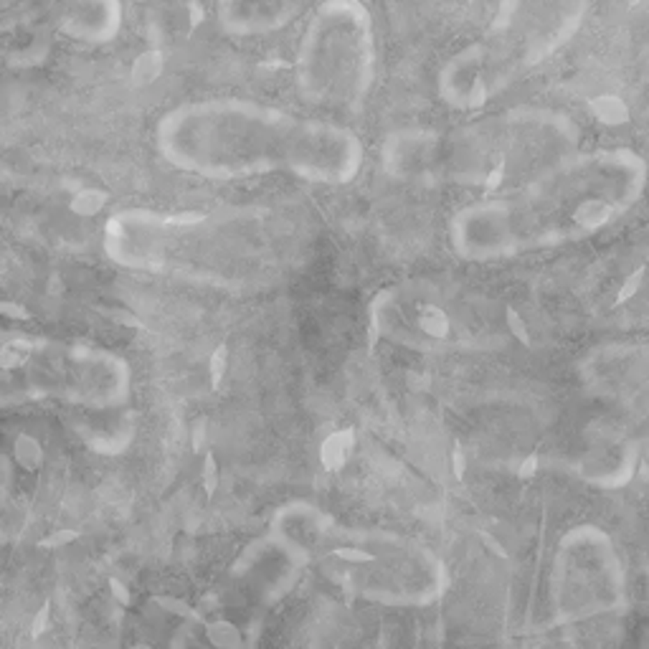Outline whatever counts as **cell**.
<instances>
[{"label":"cell","instance_id":"cell-5","mask_svg":"<svg viewBox=\"0 0 649 649\" xmlns=\"http://www.w3.org/2000/svg\"><path fill=\"white\" fill-rule=\"evenodd\" d=\"M353 447H356V432H353V426H345V429L333 432L328 439L322 441V447H320L322 467L330 469V472L345 467V461H348L350 454H353Z\"/></svg>","mask_w":649,"mask_h":649},{"label":"cell","instance_id":"cell-15","mask_svg":"<svg viewBox=\"0 0 649 649\" xmlns=\"http://www.w3.org/2000/svg\"><path fill=\"white\" fill-rule=\"evenodd\" d=\"M226 365H229V345H216V350L208 358V373H211V388H218L226 376Z\"/></svg>","mask_w":649,"mask_h":649},{"label":"cell","instance_id":"cell-6","mask_svg":"<svg viewBox=\"0 0 649 649\" xmlns=\"http://www.w3.org/2000/svg\"><path fill=\"white\" fill-rule=\"evenodd\" d=\"M416 325L426 337H432L436 342L447 340L449 333H452V317L436 302H419L416 305Z\"/></svg>","mask_w":649,"mask_h":649},{"label":"cell","instance_id":"cell-25","mask_svg":"<svg viewBox=\"0 0 649 649\" xmlns=\"http://www.w3.org/2000/svg\"><path fill=\"white\" fill-rule=\"evenodd\" d=\"M452 461H454V477H457V480H464V467H467V461H464V449H461L459 441H454Z\"/></svg>","mask_w":649,"mask_h":649},{"label":"cell","instance_id":"cell-26","mask_svg":"<svg viewBox=\"0 0 649 649\" xmlns=\"http://www.w3.org/2000/svg\"><path fill=\"white\" fill-rule=\"evenodd\" d=\"M480 537H482V543L487 545V551H489V553H495L497 558H503V560L507 558V551H505L503 543H500V540H497L495 535H489V533H480Z\"/></svg>","mask_w":649,"mask_h":649},{"label":"cell","instance_id":"cell-23","mask_svg":"<svg viewBox=\"0 0 649 649\" xmlns=\"http://www.w3.org/2000/svg\"><path fill=\"white\" fill-rule=\"evenodd\" d=\"M0 312L6 314L8 320H31V312L23 305H18V302H10L6 300L3 305H0Z\"/></svg>","mask_w":649,"mask_h":649},{"label":"cell","instance_id":"cell-10","mask_svg":"<svg viewBox=\"0 0 649 649\" xmlns=\"http://www.w3.org/2000/svg\"><path fill=\"white\" fill-rule=\"evenodd\" d=\"M206 639L218 649H241L244 647V634L236 624L226 619H216L206 624Z\"/></svg>","mask_w":649,"mask_h":649},{"label":"cell","instance_id":"cell-2","mask_svg":"<svg viewBox=\"0 0 649 649\" xmlns=\"http://www.w3.org/2000/svg\"><path fill=\"white\" fill-rule=\"evenodd\" d=\"M378 69L376 18L365 0H320L297 41V89L310 102L358 109Z\"/></svg>","mask_w":649,"mask_h":649},{"label":"cell","instance_id":"cell-8","mask_svg":"<svg viewBox=\"0 0 649 649\" xmlns=\"http://www.w3.org/2000/svg\"><path fill=\"white\" fill-rule=\"evenodd\" d=\"M588 109H591L593 117L599 119L601 125H606V127H621L632 119V112H629L627 102H624L621 97H614V94H601V97H593L591 102H588Z\"/></svg>","mask_w":649,"mask_h":649},{"label":"cell","instance_id":"cell-13","mask_svg":"<svg viewBox=\"0 0 649 649\" xmlns=\"http://www.w3.org/2000/svg\"><path fill=\"white\" fill-rule=\"evenodd\" d=\"M644 274H647V266L639 264L636 269H632V272L624 277V282H621V287H619V292H616V297H614L616 307L627 305L629 300H634L636 294H639V289H642V282H644Z\"/></svg>","mask_w":649,"mask_h":649},{"label":"cell","instance_id":"cell-20","mask_svg":"<svg viewBox=\"0 0 649 649\" xmlns=\"http://www.w3.org/2000/svg\"><path fill=\"white\" fill-rule=\"evenodd\" d=\"M505 175H507V160H505V155H497L495 165L489 168L487 175H484V188L497 190L505 183Z\"/></svg>","mask_w":649,"mask_h":649},{"label":"cell","instance_id":"cell-9","mask_svg":"<svg viewBox=\"0 0 649 649\" xmlns=\"http://www.w3.org/2000/svg\"><path fill=\"white\" fill-rule=\"evenodd\" d=\"M13 459L23 472H38L43 467V447L41 441L31 434H18L13 441Z\"/></svg>","mask_w":649,"mask_h":649},{"label":"cell","instance_id":"cell-7","mask_svg":"<svg viewBox=\"0 0 649 649\" xmlns=\"http://www.w3.org/2000/svg\"><path fill=\"white\" fill-rule=\"evenodd\" d=\"M614 218V206L604 198H586L571 213V221L583 231H599Z\"/></svg>","mask_w":649,"mask_h":649},{"label":"cell","instance_id":"cell-22","mask_svg":"<svg viewBox=\"0 0 649 649\" xmlns=\"http://www.w3.org/2000/svg\"><path fill=\"white\" fill-rule=\"evenodd\" d=\"M537 467H540V454L530 452L523 461H520V467H517V480H523V482L533 480V477L537 475Z\"/></svg>","mask_w":649,"mask_h":649},{"label":"cell","instance_id":"cell-16","mask_svg":"<svg viewBox=\"0 0 649 649\" xmlns=\"http://www.w3.org/2000/svg\"><path fill=\"white\" fill-rule=\"evenodd\" d=\"M79 537H82V530H74V528H59V530H54L46 537H41V540H38V548H43V551L66 548V545L77 543Z\"/></svg>","mask_w":649,"mask_h":649},{"label":"cell","instance_id":"cell-17","mask_svg":"<svg viewBox=\"0 0 649 649\" xmlns=\"http://www.w3.org/2000/svg\"><path fill=\"white\" fill-rule=\"evenodd\" d=\"M201 480H203V489H206V497H213L218 489V482H221V475H218V461L213 457V452H206L203 457V469H201Z\"/></svg>","mask_w":649,"mask_h":649},{"label":"cell","instance_id":"cell-4","mask_svg":"<svg viewBox=\"0 0 649 649\" xmlns=\"http://www.w3.org/2000/svg\"><path fill=\"white\" fill-rule=\"evenodd\" d=\"M122 0H49L61 33L86 43H109L125 23Z\"/></svg>","mask_w":649,"mask_h":649},{"label":"cell","instance_id":"cell-19","mask_svg":"<svg viewBox=\"0 0 649 649\" xmlns=\"http://www.w3.org/2000/svg\"><path fill=\"white\" fill-rule=\"evenodd\" d=\"M333 556L340 560H348V563H373V560H376V556L370 551H365V548H350V545H345V548H333Z\"/></svg>","mask_w":649,"mask_h":649},{"label":"cell","instance_id":"cell-12","mask_svg":"<svg viewBox=\"0 0 649 649\" xmlns=\"http://www.w3.org/2000/svg\"><path fill=\"white\" fill-rule=\"evenodd\" d=\"M105 203H107V193L105 190H99V188H82L77 193V196L71 198V203H69V208L77 213V216H84V218H89V216H97L99 211L105 208Z\"/></svg>","mask_w":649,"mask_h":649},{"label":"cell","instance_id":"cell-18","mask_svg":"<svg viewBox=\"0 0 649 649\" xmlns=\"http://www.w3.org/2000/svg\"><path fill=\"white\" fill-rule=\"evenodd\" d=\"M153 601L162 609V611H168V614L185 616V619H201V614H198V611H193V609H190L188 604H185V601H181V599H173V596H155Z\"/></svg>","mask_w":649,"mask_h":649},{"label":"cell","instance_id":"cell-11","mask_svg":"<svg viewBox=\"0 0 649 649\" xmlns=\"http://www.w3.org/2000/svg\"><path fill=\"white\" fill-rule=\"evenodd\" d=\"M31 356H33V342L29 337H13V340H6L3 348H0V365L6 370L23 368L29 363Z\"/></svg>","mask_w":649,"mask_h":649},{"label":"cell","instance_id":"cell-14","mask_svg":"<svg viewBox=\"0 0 649 649\" xmlns=\"http://www.w3.org/2000/svg\"><path fill=\"white\" fill-rule=\"evenodd\" d=\"M505 322H507V330L512 333V337H515L523 348H530L533 335H530V330H528V322L523 320V314L517 312L515 307H505Z\"/></svg>","mask_w":649,"mask_h":649},{"label":"cell","instance_id":"cell-1","mask_svg":"<svg viewBox=\"0 0 649 649\" xmlns=\"http://www.w3.org/2000/svg\"><path fill=\"white\" fill-rule=\"evenodd\" d=\"M158 140L178 165H294L312 173L317 165H356L358 140L320 119L259 105L252 99H203L170 109L158 125Z\"/></svg>","mask_w":649,"mask_h":649},{"label":"cell","instance_id":"cell-27","mask_svg":"<svg viewBox=\"0 0 649 649\" xmlns=\"http://www.w3.org/2000/svg\"><path fill=\"white\" fill-rule=\"evenodd\" d=\"M636 3H642V0H629V8H634Z\"/></svg>","mask_w":649,"mask_h":649},{"label":"cell","instance_id":"cell-24","mask_svg":"<svg viewBox=\"0 0 649 649\" xmlns=\"http://www.w3.org/2000/svg\"><path fill=\"white\" fill-rule=\"evenodd\" d=\"M109 588H112L114 599H117L122 606H130V604H132V593H130V588H127L119 579H114L112 576V579H109Z\"/></svg>","mask_w":649,"mask_h":649},{"label":"cell","instance_id":"cell-21","mask_svg":"<svg viewBox=\"0 0 649 649\" xmlns=\"http://www.w3.org/2000/svg\"><path fill=\"white\" fill-rule=\"evenodd\" d=\"M49 627H51V604L46 601V604H43V606L36 611L33 621H31V634L41 636L43 632H49Z\"/></svg>","mask_w":649,"mask_h":649},{"label":"cell","instance_id":"cell-3","mask_svg":"<svg viewBox=\"0 0 649 649\" xmlns=\"http://www.w3.org/2000/svg\"><path fill=\"white\" fill-rule=\"evenodd\" d=\"M320 0H216V21L231 36H269Z\"/></svg>","mask_w":649,"mask_h":649}]
</instances>
